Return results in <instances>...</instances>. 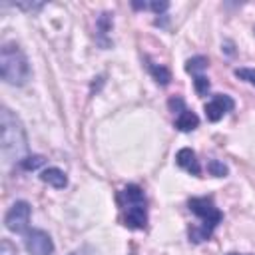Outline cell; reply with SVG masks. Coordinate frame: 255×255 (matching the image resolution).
<instances>
[{
    "label": "cell",
    "instance_id": "cell-12",
    "mask_svg": "<svg viewBox=\"0 0 255 255\" xmlns=\"http://www.w3.org/2000/svg\"><path fill=\"white\" fill-rule=\"evenodd\" d=\"M207 58H203V56H195V58H191V60H187V64H185V70L189 72V74H193V76H197V74H203V70L207 68Z\"/></svg>",
    "mask_w": 255,
    "mask_h": 255
},
{
    "label": "cell",
    "instance_id": "cell-10",
    "mask_svg": "<svg viewBox=\"0 0 255 255\" xmlns=\"http://www.w3.org/2000/svg\"><path fill=\"white\" fill-rule=\"evenodd\" d=\"M199 126V118H197V114L195 112H191V110H183V112H179L177 114V118H175V128L179 129V131H191V129H195Z\"/></svg>",
    "mask_w": 255,
    "mask_h": 255
},
{
    "label": "cell",
    "instance_id": "cell-21",
    "mask_svg": "<svg viewBox=\"0 0 255 255\" xmlns=\"http://www.w3.org/2000/svg\"><path fill=\"white\" fill-rule=\"evenodd\" d=\"M227 255H241V253H227Z\"/></svg>",
    "mask_w": 255,
    "mask_h": 255
},
{
    "label": "cell",
    "instance_id": "cell-20",
    "mask_svg": "<svg viewBox=\"0 0 255 255\" xmlns=\"http://www.w3.org/2000/svg\"><path fill=\"white\" fill-rule=\"evenodd\" d=\"M149 8H151L153 12H157V14H159V12H163V10L167 8V2H151V4H149Z\"/></svg>",
    "mask_w": 255,
    "mask_h": 255
},
{
    "label": "cell",
    "instance_id": "cell-11",
    "mask_svg": "<svg viewBox=\"0 0 255 255\" xmlns=\"http://www.w3.org/2000/svg\"><path fill=\"white\" fill-rule=\"evenodd\" d=\"M149 72H151V76L155 78V82H157V84H161V86H167V84H169V80H171V74H169V70H167L165 66L149 64Z\"/></svg>",
    "mask_w": 255,
    "mask_h": 255
},
{
    "label": "cell",
    "instance_id": "cell-4",
    "mask_svg": "<svg viewBox=\"0 0 255 255\" xmlns=\"http://www.w3.org/2000/svg\"><path fill=\"white\" fill-rule=\"evenodd\" d=\"M122 201H124V223L129 229H143L147 223L143 191L137 185H128L122 191Z\"/></svg>",
    "mask_w": 255,
    "mask_h": 255
},
{
    "label": "cell",
    "instance_id": "cell-14",
    "mask_svg": "<svg viewBox=\"0 0 255 255\" xmlns=\"http://www.w3.org/2000/svg\"><path fill=\"white\" fill-rule=\"evenodd\" d=\"M42 163H44V157H42V155H28V157H26V159H24L20 165H22L24 169H28V171H30V169L40 167Z\"/></svg>",
    "mask_w": 255,
    "mask_h": 255
},
{
    "label": "cell",
    "instance_id": "cell-1",
    "mask_svg": "<svg viewBox=\"0 0 255 255\" xmlns=\"http://www.w3.org/2000/svg\"><path fill=\"white\" fill-rule=\"evenodd\" d=\"M0 149L6 163H22L28 155V139L22 122L8 110H0Z\"/></svg>",
    "mask_w": 255,
    "mask_h": 255
},
{
    "label": "cell",
    "instance_id": "cell-16",
    "mask_svg": "<svg viewBox=\"0 0 255 255\" xmlns=\"http://www.w3.org/2000/svg\"><path fill=\"white\" fill-rule=\"evenodd\" d=\"M207 169H209L211 175H215V177H223V175L227 173V167H225L223 163H219L217 159H211V161L207 163Z\"/></svg>",
    "mask_w": 255,
    "mask_h": 255
},
{
    "label": "cell",
    "instance_id": "cell-18",
    "mask_svg": "<svg viewBox=\"0 0 255 255\" xmlns=\"http://www.w3.org/2000/svg\"><path fill=\"white\" fill-rule=\"evenodd\" d=\"M0 255H18V253H16V249L10 245V241L4 239L2 245H0Z\"/></svg>",
    "mask_w": 255,
    "mask_h": 255
},
{
    "label": "cell",
    "instance_id": "cell-9",
    "mask_svg": "<svg viewBox=\"0 0 255 255\" xmlns=\"http://www.w3.org/2000/svg\"><path fill=\"white\" fill-rule=\"evenodd\" d=\"M40 179H42L44 183L56 187V189H62V187L68 185V177H66V173H64L62 169H58V167H48V169H44V171L40 173Z\"/></svg>",
    "mask_w": 255,
    "mask_h": 255
},
{
    "label": "cell",
    "instance_id": "cell-15",
    "mask_svg": "<svg viewBox=\"0 0 255 255\" xmlns=\"http://www.w3.org/2000/svg\"><path fill=\"white\" fill-rule=\"evenodd\" d=\"M193 84H195V92H197V94H205V92L209 90V80H207L203 74L193 76Z\"/></svg>",
    "mask_w": 255,
    "mask_h": 255
},
{
    "label": "cell",
    "instance_id": "cell-6",
    "mask_svg": "<svg viewBox=\"0 0 255 255\" xmlns=\"http://www.w3.org/2000/svg\"><path fill=\"white\" fill-rule=\"evenodd\" d=\"M24 243L30 255H52L54 253L52 237L42 229H28L24 233Z\"/></svg>",
    "mask_w": 255,
    "mask_h": 255
},
{
    "label": "cell",
    "instance_id": "cell-7",
    "mask_svg": "<svg viewBox=\"0 0 255 255\" xmlns=\"http://www.w3.org/2000/svg\"><path fill=\"white\" fill-rule=\"evenodd\" d=\"M233 106H235V102H233V98L231 96H227V94H215L207 104H205V118L209 120V122H217V120H221L227 112H231L233 110Z\"/></svg>",
    "mask_w": 255,
    "mask_h": 255
},
{
    "label": "cell",
    "instance_id": "cell-2",
    "mask_svg": "<svg viewBox=\"0 0 255 255\" xmlns=\"http://www.w3.org/2000/svg\"><path fill=\"white\" fill-rule=\"evenodd\" d=\"M0 76L6 84L22 86L30 78V64L26 54L16 44H4L0 50Z\"/></svg>",
    "mask_w": 255,
    "mask_h": 255
},
{
    "label": "cell",
    "instance_id": "cell-5",
    "mask_svg": "<svg viewBox=\"0 0 255 255\" xmlns=\"http://www.w3.org/2000/svg\"><path fill=\"white\" fill-rule=\"evenodd\" d=\"M28 223H30V205L26 201H16L4 217L6 229L12 233H26Z\"/></svg>",
    "mask_w": 255,
    "mask_h": 255
},
{
    "label": "cell",
    "instance_id": "cell-13",
    "mask_svg": "<svg viewBox=\"0 0 255 255\" xmlns=\"http://www.w3.org/2000/svg\"><path fill=\"white\" fill-rule=\"evenodd\" d=\"M235 76L251 86H255V68H237L235 70Z\"/></svg>",
    "mask_w": 255,
    "mask_h": 255
},
{
    "label": "cell",
    "instance_id": "cell-19",
    "mask_svg": "<svg viewBox=\"0 0 255 255\" xmlns=\"http://www.w3.org/2000/svg\"><path fill=\"white\" fill-rule=\"evenodd\" d=\"M70 255H98V253H96V251H94L92 247H88V245H86V247H80V249L72 251Z\"/></svg>",
    "mask_w": 255,
    "mask_h": 255
},
{
    "label": "cell",
    "instance_id": "cell-3",
    "mask_svg": "<svg viewBox=\"0 0 255 255\" xmlns=\"http://www.w3.org/2000/svg\"><path fill=\"white\" fill-rule=\"evenodd\" d=\"M187 205H189V211L195 213L201 219V225L195 227V229H191L189 231V237H191V241L201 243V241H205V239L211 237L213 229L219 225V221L223 219V215L215 207V203H213L211 197H193V199H189Z\"/></svg>",
    "mask_w": 255,
    "mask_h": 255
},
{
    "label": "cell",
    "instance_id": "cell-8",
    "mask_svg": "<svg viewBox=\"0 0 255 255\" xmlns=\"http://www.w3.org/2000/svg\"><path fill=\"white\" fill-rule=\"evenodd\" d=\"M175 161H177L179 167H183V169H185L187 173H191V175H199V173H201V167H199V161H197V157H195V151L189 149V147L179 149L177 155H175Z\"/></svg>",
    "mask_w": 255,
    "mask_h": 255
},
{
    "label": "cell",
    "instance_id": "cell-17",
    "mask_svg": "<svg viewBox=\"0 0 255 255\" xmlns=\"http://www.w3.org/2000/svg\"><path fill=\"white\" fill-rule=\"evenodd\" d=\"M169 108H171L173 112H177V114L185 110V106H183V100H181V98H171V100H169Z\"/></svg>",
    "mask_w": 255,
    "mask_h": 255
}]
</instances>
